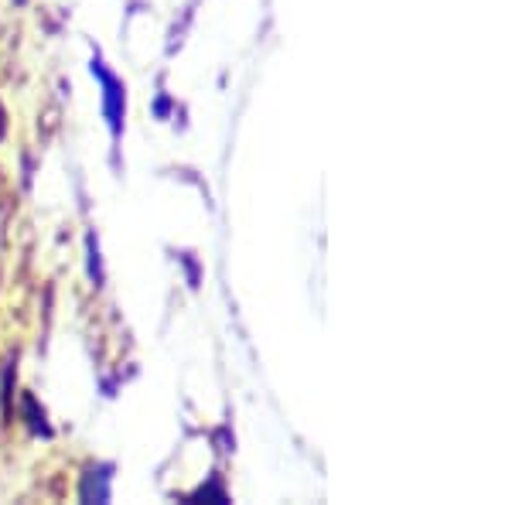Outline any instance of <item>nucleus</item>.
Returning <instances> with one entry per match:
<instances>
[{
    "label": "nucleus",
    "mask_w": 512,
    "mask_h": 505,
    "mask_svg": "<svg viewBox=\"0 0 512 505\" xmlns=\"http://www.w3.org/2000/svg\"><path fill=\"white\" fill-rule=\"evenodd\" d=\"M93 72L103 79V86H106V117H110L113 134H120V120H123V86H120V79L110 76V72H106L99 62H93Z\"/></svg>",
    "instance_id": "1"
},
{
    "label": "nucleus",
    "mask_w": 512,
    "mask_h": 505,
    "mask_svg": "<svg viewBox=\"0 0 512 505\" xmlns=\"http://www.w3.org/2000/svg\"><path fill=\"white\" fill-rule=\"evenodd\" d=\"M24 410H28V424H31V430H38V434H52V427L45 424V413H38L35 396H24Z\"/></svg>",
    "instance_id": "2"
},
{
    "label": "nucleus",
    "mask_w": 512,
    "mask_h": 505,
    "mask_svg": "<svg viewBox=\"0 0 512 505\" xmlns=\"http://www.w3.org/2000/svg\"><path fill=\"white\" fill-rule=\"evenodd\" d=\"M11 376H14V359H7L4 362V383H0V389H4V393H0V403H4V413H11Z\"/></svg>",
    "instance_id": "3"
},
{
    "label": "nucleus",
    "mask_w": 512,
    "mask_h": 505,
    "mask_svg": "<svg viewBox=\"0 0 512 505\" xmlns=\"http://www.w3.org/2000/svg\"><path fill=\"white\" fill-rule=\"evenodd\" d=\"M4 130H7V113H4V106H0V137H4Z\"/></svg>",
    "instance_id": "4"
},
{
    "label": "nucleus",
    "mask_w": 512,
    "mask_h": 505,
    "mask_svg": "<svg viewBox=\"0 0 512 505\" xmlns=\"http://www.w3.org/2000/svg\"><path fill=\"white\" fill-rule=\"evenodd\" d=\"M18 4H24V0H18Z\"/></svg>",
    "instance_id": "5"
}]
</instances>
